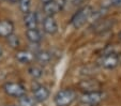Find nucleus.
Masks as SVG:
<instances>
[{
  "label": "nucleus",
  "instance_id": "25",
  "mask_svg": "<svg viewBox=\"0 0 121 106\" xmlns=\"http://www.w3.org/2000/svg\"><path fill=\"white\" fill-rule=\"evenodd\" d=\"M3 1H8V2H14L15 0H3Z\"/></svg>",
  "mask_w": 121,
  "mask_h": 106
},
{
  "label": "nucleus",
  "instance_id": "18",
  "mask_svg": "<svg viewBox=\"0 0 121 106\" xmlns=\"http://www.w3.org/2000/svg\"><path fill=\"white\" fill-rule=\"evenodd\" d=\"M19 105L21 106H34V100L33 98H30L28 95H23L22 98L18 99Z\"/></svg>",
  "mask_w": 121,
  "mask_h": 106
},
{
  "label": "nucleus",
  "instance_id": "1",
  "mask_svg": "<svg viewBox=\"0 0 121 106\" xmlns=\"http://www.w3.org/2000/svg\"><path fill=\"white\" fill-rule=\"evenodd\" d=\"M93 14V10L90 5H85L82 9H79L71 18V25L73 26L75 29H79L82 28L85 24L87 23V21L91 17Z\"/></svg>",
  "mask_w": 121,
  "mask_h": 106
},
{
  "label": "nucleus",
  "instance_id": "12",
  "mask_svg": "<svg viewBox=\"0 0 121 106\" xmlns=\"http://www.w3.org/2000/svg\"><path fill=\"white\" fill-rule=\"evenodd\" d=\"M24 24L27 27V29H37L38 24H39L37 12L29 11L24 14Z\"/></svg>",
  "mask_w": 121,
  "mask_h": 106
},
{
  "label": "nucleus",
  "instance_id": "19",
  "mask_svg": "<svg viewBox=\"0 0 121 106\" xmlns=\"http://www.w3.org/2000/svg\"><path fill=\"white\" fill-rule=\"evenodd\" d=\"M7 41H8V44H9V46L12 47V48H17L19 46V39L17 35L11 34L9 38H7Z\"/></svg>",
  "mask_w": 121,
  "mask_h": 106
},
{
  "label": "nucleus",
  "instance_id": "5",
  "mask_svg": "<svg viewBox=\"0 0 121 106\" xmlns=\"http://www.w3.org/2000/svg\"><path fill=\"white\" fill-rule=\"evenodd\" d=\"M98 64L105 70H112L119 64V56L115 53L105 54L99 58Z\"/></svg>",
  "mask_w": 121,
  "mask_h": 106
},
{
  "label": "nucleus",
  "instance_id": "14",
  "mask_svg": "<svg viewBox=\"0 0 121 106\" xmlns=\"http://www.w3.org/2000/svg\"><path fill=\"white\" fill-rule=\"evenodd\" d=\"M26 38L32 44H39L42 41V35L38 29H27L26 30Z\"/></svg>",
  "mask_w": 121,
  "mask_h": 106
},
{
  "label": "nucleus",
  "instance_id": "7",
  "mask_svg": "<svg viewBox=\"0 0 121 106\" xmlns=\"http://www.w3.org/2000/svg\"><path fill=\"white\" fill-rule=\"evenodd\" d=\"M114 25H115L114 19H98L94 23L93 27H92V31L94 33H96V34L107 32L114 27Z\"/></svg>",
  "mask_w": 121,
  "mask_h": 106
},
{
  "label": "nucleus",
  "instance_id": "3",
  "mask_svg": "<svg viewBox=\"0 0 121 106\" xmlns=\"http://www.w3.org/2000/svg\"><path fill=\"white\" fill-rule=\"evenodd\" d=\"M3 91L7 95L12 98L19 99L23 95L26 94V88L21 83H15V81H8L2 87Z\"/></svg>",
  "mask_w": 121,
  "mask_h": 106
},
{
  "label": "nucleus",
  "instance_id": "21",
  "mask_svg": "<svg viewBox=\"0 0 121 106\" xmlns=\"http://www.w3.org/2000/svg\"><path fill=\"white\" fill-rule=\"evenodd\" d=\"M82 1H84V0H73V3L75 5H77V4H80Z\"/></svg>",
  "mask_w": 121,
  "mask_h": 106
},
{
  "label": "nucleus",
  "instance_id": "15",
  "mask_svg": "<svg viewBox=\"0 0 121 106\" xmlns=\"http://www.w3.org/2000/svg\"><path fill=\"white\" fill-rule=\"evenodd\" d=\"M34 59L42 64H47L52 60V54L47 51H40L34 54Z\"/></svg>",
  "mask_w": 121,
  "mask_h": 106
},
{
  "label": "nucleus",
  "instance_id": "22",
  "mask_svg": "<svg viewBox=\"0 0 121 106\" xmlns=\"http://www.w3.org/2000/svg\"><path fill=\"white\" fill-rule=\"evenodd\" d=\"M40 1H41V2L43 3V5H44V4H46V3L50 2V1H52V0H40Z\"/></svg>",
  "mask_w": 121,
  "mask_h": 106
},
{
  "label": "nucleus",
  "instance_id": "8",
  "mask_svg": "<svg viewBox=\"0 0 121 106\" xmlns=\"http://www.w3.org/2000/svg\"><path fill=\"white\" fill-rule=\"evenodd\" d=\"M102 84L96 79H84L78 84L79 90L84 92H92V91H100Z\"/></svg>",
  "mask_w": 121,
  "mask_h": 106
},
{
  "label": "nucleus",
  "instance_id": "11",
  "mask_svg": "<svg viewBox=\"0 0 121 106\" xmlns=\"http://www.w3.org/2000/svg\"><path fill=\"white\" fill-rule=\"evenodd\" d=\"M14 33V24L10 19L0 21V38H9Z\"/></svg>",
  "mask_w": 121,
  "mask_h": 106
},
{
  "label": "nucleus",
  "instance_id": "9",
  "mask_svg": "<svg viewBox=\"0 0 121 106\" xmlns=\"http://www.w3.org/2000/svg\"><path fill=\"white\" fill-rule=\"evenodd\" d=\"M32 93H33V100L35 102H39V103L45 102L49 98V94H50L48 88L43 85L35 86L33 88V90H32Z\"/></svg>",
  "mask_w": 121,
  "mask_h": 106
},
{
  "label": "nucleus",
  "instance_id": "17",
  "mask_svg": "<svg viewBox=\"0 0 121 106\" xmlns=\"http://www.w3.org/2000/svg\"><path fill=\"white\" fill-rule=\"evenodd\" d=\"M18 1V7L19 10L26 14L27 12L30 11V7H31V0H17Z\"/></svg>",
  "mask_w": 121,
  "mask_h": 106
},
{
  "label": "nucleus",
  "instance_id": "2",
  "mask_svg": "<svg viewBox=\"0 0 121 106\" xmlns=\"http://www.w3.org/2000/svg\"><path fill=\"white\" fill-rule=\"evenodd\" d=\"M76 100V92L75 90L65 88L61 89L56 93L54 98L56 106H70Z\"/></svg>",
  "mask_w": 121,
  "mask_h": 106
},
{
  "label": "nucleus",
  "instance_id": "23",
  "mask_svg": "<svg viewBox=\"0 0 121 106\" xmlns=\"http://www.w3.org/2000/svg\"><path fill=\"white\" fill-rule=\"evenodd\" d=\"M1 56H2V47L0 46V57H1Z\"/></svg>",
  "mask_w": 121,
  "mask_h": 106
},
{
  "label": "nucleus",
  "instance_id": "4",
  "mask_svg": "<svg viewBox=\"0 0 121 106\" xmlns=\"http://www.w3.org/2000/svg\"><path fill=\"white\" fill-rule=\"evenodd\" d=\"M104 100V93L102 91H92V92H84L79 98L82 104L89 106H96Z\"/></svg>",
  "mask_w": 121,
  "mask_h": 106
},
{
  "label": "nucleus",
  "instance_id": "10",
  "mask_svg": "<svg viewBox=\"0 0 121 106\" xmlns=\"http://www.w3.org/2000/svg\"><path fill=\"white\" fill-rule=\"evenodd\" d=\"M43 30L44 32H46L47 34L50 35L57 33L58 25L56 19L54 18V16H48V15L45 16V18L43 19Z\"/></svg>",
  "mask_w": 121,
  "mask_h": 106
},
{
  "label": "nucleus",
  "instance_id": "24",
  "mask_svg": "<svg viewBox=\"0 0 121 106\" xmlns=\"http://www.w3.org/2000/svg\"><path fill=\"white\" fill-rule=\"evenodd\" d=\"M118 38H119V40H120V41H121V31L118 33Z\"/></svg>",
  "mask_w": 121,
  "mask_h": 106
},
{
  "label": "nucleus",
  "instance_id": "20",
  "mask_svg": "<svg viewBox=\"0 0 121 106\" xmlns=\"http://www.w3.org/2000/svg\"><path fill=\"white\" fill-rule=\"evenodd\" d=\"M110 3L116 8H121V0H110Z\"/></svg>",
  "mask_w": 121,
  "mask_h": 106
},
{
  "label": "nucleus",
  "instance_id": "6",
  "mask_svg": "<svg viewBox=\"0 0 121 106\" xmlns=\"http://www.w3.org/2000/svg\"><path fill=\"white\" fill-rule=\"evenodd\" d=\"M64 5H65V0H52L50 2L43 5V10L46 15L54 16L63 9Z\"/></svg>",
  "mask_w": 121,
  "mask_h": 106
},
{
  "label": "nucleus",
  "instance_id": "26",
  "mask_svg": "<svg viewBox=\"0 0 121 106\" xmlns=\"http://www.w3.org/2000/svg\"><path fill=\"white\" fill-rule=\"evenodd\" d=\"M7 106H15V105H7Z\"/></svg>",
  "mask_w": 121,
  "mask_h": 106
},
{
  "label": "nucleus",
  "instance_id": "13",
  "mask_svg": "<svg viewBox=\"0 0 121 106\" xmlns=\"http://www.w3.org/2000/svg\"><path fill=\"white\" fill-rule=\"evenodd\" d=\"M15 59L23 64H29L34 59V54L29 51H17L15 54Z\"/></svg>",
  "mask_w": 121,
  "mask_h": 106
},
{
  "label": "nucleus",
  "instance_id": "16",
  "mask_svg": "<svg viewBox=\"0 0 121 106\" xmlns=\"http://www.w3.org/2000/svg\"><path fill=\"white\" fill-rule=\"evenodd\" d=\"M28 74H29L32 78L37 79V78H40V77L43 75V70H42V68L39 67V65L31 64L28 68Z\"/></svg>",
  "mask_w": 121,
  "mask_h": 106
}]
</instances>
